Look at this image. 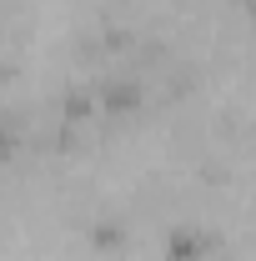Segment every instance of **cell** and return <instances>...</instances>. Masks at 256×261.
Here are the masks:
<instances>
[{"label": "cell", "instance_id": "1", "mask_svg": "<svg viewBox=\"0 0 256 261\" xmlns=\"http://www.w3.org/2000/svg\"><path fill=\"white\" fill-rule=\"evenodd\" d=\"M96 100H100V116L111 121H136L146 111V81L141 75H111L96 86Z\"/></svg>", "mask_w": 256, "mask_h": 261}, {"label": "cell", "instance_id": "2", "mask_svg": "<svg viewBox=\"0 0 256 261\" xmlns=\"http://www.w3.org/2000/svg\"><path fill=\"white\" fill-rule=\"evenodd\" d=\"M161 251H166V261H206L216 251V231L196 226V221H176V226L166 231Z\"/></svg>", "mask_w": 256, "mask_h": 261}, {"label": "cell", "instance_id": "3", "mask_svg": "<svg viewBox=\"0 0 256 261\" xmlns=\"http://www.w3.org/2000/svg\"><path fill=\"white\" fill-rule=\"evenodd\" d=\"M241 10H246V15H251V20H256V0H241Z\"/></svg>", "mask_w": 256, "mask_h": 261}]
</instances>
